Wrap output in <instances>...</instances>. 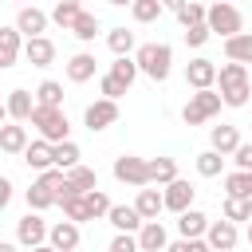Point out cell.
Returning <instances> with one entry per match:
<instances>
[{
  "label": "cell",
  "instance_id": "obj_1",
  "mask_svg": "<svg viewBox=\"0 0 252 252\" xmlns=\"http://www.w3.org/2000/svg\"><path fill=\"white\" fill-rule=\"evenodd\" d=\"M217 94H220V102L224 106H232V110H240V106H248V98H252V79H248V67H240V63H220L217 67Z\"/></svg>",
  "mask_w": 252,
  "mask_h": 252
},
{
  "label": "cell",
  "instance_id": "obj_2",
  "mask_svg": "<svg viewBox=\"0 0 252 252\" xmlns=\"http://www.w3.org/2000/svg\"><path fill=\"white\" fill-rule=\"evenodd\" d=\"M134 63H138V75L165 83L173 71V47L169 43H142V47H134Z\"/></svg>",
  "mask_w": 252,
  "mask_h": 252
},
{
  "label": "cell",
  "instance_id": "obj_3",
  "mask_svg": "<svg viewBox=\"0 0 252 252\" xmlns=\"http://www.w3.org/2000/svg\"><path fill=\"white\" fill-rule=\"evenodd\" d=\"M59 193H63V173L59 169H47L32 181V189H24V201H28V213H43L51 205H59Z\"/></svg>",
  "mask_w": 252,
  "mask_h": 252
},
{
  "label": "cell",
  "instance_id": "obj_4",
  "mask_svg": "<svg viewBox=\"0 0 252 252\" xmlns=\"http://www.w3.org/2000/svg\"><path fill=\"white\" fill-rule=\"evenodd\" d=\"M205 28H209V35L232 39V35L244 32V12L236 4H209L205 8Z\"/></svg>",
  "mask_w": 252,
  "mask_h": 252
},
{
  "label": "cell",
  "instance_id": "obj_5",
  "mask_svg": "<svg viewBox=\"0 0 252 252\" xmlns=\"http://www.w3.org/2000/svg\"><path fill=\"white\" fill-rule=\"evenodd\" d=\"M28 122L39 130V142H47V146L71 142V122H67V114H63V110H47V106H35Z\"/></svg>",
  "mask_w": 252,
  "mask_h": 252
},
{
  "label": "cell",
  "instance_id": "obj_6",
  "mask_svg": "<svg viewBox=\"0 0 252 252\" xmlns=\"http://www.w3.org/2000/svg\"><path fill=\"white\" fill-rule=\"evenodd\" d=\"M220 106H224V102H220L217 91H193L189 102L181 106V122H185V126H205L213 114H220Z\"/></svg>",
  "mask_w": 252,
  "mask_h": 252
},
{
  "label": "cell",
  "instance_id": "obj_7",
  "mask_svg": "<svg viewBox=\"0 0 252 252\" xmlns=\"http://www.w3.org/2000/svg\"><path fill=\"white\" fill-rule=\"evenodd\" d=\"M47 228H51V224H47L39 213H24V217L16 220V244L32 252V248L47 244Z\"/></svg>",
  "mask_w": 252,
  "mask_h": 252
},
{
  "label": "cell",
  "instance_id": "obj_8",
  "mask_svg": "<svg viewBox=\"0 0 252 252\" xmlns=\"http://www.w3.org/2000/svg\"><path fill=\"white\" fill-rule=\"evenodd\" d=\"M114 181H122V185H134V189H146V185H150L146 158H134V154H122V158H114Z\"/></svg>",
  "mask_w": 252,
  "mask_h": 252
},
{
  "label": "cell",
  "instance_id": "obj_9",
  "mask_svg": "<svg viewBox=\"0 0 252 252\" xmlns=\"http://www.w3.org/2000/svg\"><path fill=\"white\" fill-rule=\"evenodd\" d=\"M185 83H189L193 91H213V87H217V63L205 59V55L189 59V63H185Z\"/></svg>",
  "mask_w": 252,
  "mask_h": 252
},
{
  "label": "cell",
  "instance_id": "obj_10",
  "mask_svg": "<svg viewBox=\"0 0 252 252\" xmlns=\"http://www.w3.org/2000/svg\"><path fill=\"white\" fill-rule=\"evenodd\" d=\"M193 197H197V189H193L189 181H181V177H177V181H169V185L161 189V205H165L169 213H177V217L193 209Z\"/></svg>",
  "mask_w": 252,
  "mask_h": 252
},
{
  "label": "cell",
  "instance_id": "obj_11",
  "mask_svg": "<svg viewBox=\"0 0 252 252\" xmlns=\"http://www.w3.org/2000/svg\"><path fill=\"white\" fill-rule=\"evenodd\" d=\"M236 240H240L236 224H228L224 217H220V220H209V228H205V244H209V252H232Z\"/></svg>",
  "mask_w": 252,
  "mask_h": 252
},
{
  "label": "cell",
  "instance_id": "obj_12",
  "mask_svg": "<svg viewBox=\"0 0 252 252\" xmlns=\"http://www.w3.org/2000/svg\"><path fill=\"white\" fill-rule=\"evenodd\" d=\"M47 24H51V20H47V12H43V8H35V4H28V8H20V12H16V24H12V28H16L20 35H28V39H39V35L47 32Z\"/></svg>",
  "mask_w": 252,
  "mask_h": 252
},
{
  "label": "cell",
  "instance_id": "obj_13",
  "mask_svg": "<svg viewBox=\"0 0 252 252\" xmlns=\"http://www.w3.org/2000/svg\"><path fill=\"white\" fill-rule=\"evenodd\" d=\"M83 122H87V130H91V134H94V130H106V126H114V122H118V102L94 98V102L83 110Z\"/></svg>",
  "mask_w": 252,
  "mask_h": 252
},
{
  "label": "cell",
  "instance_id": "obj_14",
  "mask_svg": "<svg viewBox=\"0 0 252 252\" xmlns=\"http://www.w3.org/2000/svg\"><path fill=\"white\" fill-rule=\"evenodd\" d=\"M4 106H8V122H16V126H24V122L32 118V110H35V98H32V91H24V87H16V91H8V98H4Z\"/></svg>",
  "mask_w": 252,
  "mask_h": 252
},
{
  "label": "cell",
  "instance_id": "obj_15",
  "mask_svg": "<svg viewBox=\"0 0 252 252\" xmlns=\"http://www.w3.org/2000/svg\"><path fill=\"white\" fill-rule=\"evenodd\" d=\"M236 146H240V130H236V126L220 122V126H213V130H209V150H213V154L232 158V154H236Z\"/></svg>",
  "mask_w": 252,
  "mask_h": 252
},
{
  "label": "cell",
  "instance_id": "obj_16",
  "mask_svg": "<svg viewBox=\"0 0 252 252\" xmlns=\"http://www.w3.org/2000/svg\"><path fill=\"white\" fill-rule=\"evenodd\" d=\"M138 252H165V244H169V232H165V224L161 220H146L142 228H138Z\"/></svg>",
  "mask_w": 252,
  "mask_h": 252
},
{
  "label": "cell",
  "instance_id": "obj_17",
  "mask_svg": "<svg viewBox=\"0 0 252 252\" xmlns=\"http://www.w3.org/2000/svg\"><path fill=\"white\" fill-rule=\"evenodd\" d=\"M79 240H83V232H79V224H71V220H59V224L47 228V244H51L55 252H75Z\"/></svg>",
  "mask_w": 252,
  "mask_h": 252
},
{
  "label": "cell",
  "instance_id": "obj_18",
  "mask_svg": "<svg viewBox=\"0 0 252 252\" xmlns=\"http://www.w3.org/2000/svg\"><path fill=\"white\" fill-rule=\"evenodd\" d=\"M106 220L114 232H126V236H138V228H142V217L134 213V205H110Z\"/></svg>",
  "mask_w": 252,
  "mask_h": 252
},
{
  "label": "cell",
  "instance_id": "obj_19",
  "mask_svg": "<svg viewBox=\"0 0 252 252\" xmlns=\"http://www.w3.org/2000/svg\"><path fill=\"white\" fill-rule=\"evenodd\" d=\"M20 55H24V35L16 28H0V71L16 67Z\"/></svg>",
  "mask_w": 252,
  "mask_h": 252
},
{
  "label": "cell",
  "instance_id": "obj_20",
  "mask_svg": "<svg viewBox=\"0 0 252 252\" xmlns=\"http://www.w3.org/2000/svg\"><path fill=\"white\" fill-rule=\"evenodd\" d=\"M94 71H98V59L91 51H79V55L67 59V83H91Z\"/></svg>",
  "mask_w": 252,
  "mask_h": 252
},
{
  "label": "cell",
  "instance_id": "obj_21",
  "mask_svg": "<svg viewBox=\"0 0 252 252\" xmlns=\"http://www.w3.org/2000/svg\"><path fill=\"white\" fill-rule=\"evenodd\" d=\"M32 169H39V173H47V169H55V146H47V142H28V150L20 154Z\"/></svg>",
  "mask_w": 252,
  "mask_h": 252
},
{
  "label": "cell",
  "instance_id": "obj_22",
  "mask_svg": "<svg viewBox=\"0 0 252 252\" xmlns=\"http://www.w3.org/2000/svg\"><path fill=\"white\" fill-rule=\"evenodd\" d=\"M161 209H165V205H161V189H150V185L138 189V197H134V213L142 217V224H146V220H158Z\"/></svg>",
  "mask_w": 252,
  "mask_h": 252
},
{
  "label": "cell",
  "instance_id": "obj_23",
  "mask_svg": "<svg viewBox=\"0 0 252 252\" xmlns=\"http://www.w3.org/2000/svg\"><path fill=\"white\" fill-rule=\"evenodd\" d=\"M24 59H28L32 67H51V63H55V43H51L47 35L28 39V43H24Z\"/></svg>",
  "mask_w": 252,
  "mask_h": 252
},
{
  "label": "cell",
  "instance_id": "obj_24",
  "mask_svg": "<svg viewBox=\"0 0 252 252\" xmlns=\"http://www.w3.org/2000/svg\"><path fill=\"white\" fill-rule=\"evenodd\" d=\"M205 228H209V217H205L201 209H189V213L177 217V232H181V240H205Z\"/></svg>",
  "mask_w": 252,
  "mask_h": 252
},
{
  "label": "cell",
  "instance_id": "obj_25",
  "mask_svg": "<svg viewBox=\"0 0 252 252\" xmlns=\"http://www.w3.org/2000/svg\"><path fill=\"white\" fill-rule=\"evenodd\" d=\"M28 150V126L4 122L0 126V154H24Z\"/></svg>",
  "mask_w": 252,
  "mask_h": 252
},
{
  "label": "cell",
  "instance_id": "obj_26",
  "mask_svg": "<svg viewBox=\"0 0 252 252\" xmlns=\"http://www.w3.org/2000/svg\"><path fill=\"white\" fill-rule=\"evenodd\" d=\"M224 59H228V63H240V67H248V63H252V32H240V35L224 39Z\"/></svg>",
  "mask_w": 252,
  "mask_h": 252
},
{
  "label": "cell",
  "instance_id": "obj_27",
  "mask_svg": "<svg viewBox=\"0 0 252 252\" xmlns=\"http://www.w3.org/2000/svg\"><path fill=\"white\" fill-rule=\"evenodd\" d=\"M146 173H150V185H169V181H177V161L173 158H146Z\"/></svg>",
  "mask_w": 252,
  "mask_h": 252
},
{
  "label": "cell",
  "instance_id": "obj_28",
  "mask_svg": "<svg viewBox=\"0 0 252 252\" xmlns=\"http://www.w3.org/2000/svg\"><path fill=\"white\" fill-rule=\"evenodd\" d=\"M35 106H47V110H63V83H55V79H43L39 87H35Z\"/></svg>",
  "mask_w": 252,
  "mask_h": 252
},
{
  "label": "cell",
  "instance_id": "obj_29",
  "mask_svg": "<svg viewBox=\"0 0 252 252\" xmlns=\"http://www.w3.org/2000/svg\"><path fill=\"white\" fill-rule=\"evenodd\" d=\"M224 197H236V201H252V173H224Z\"/></svg>",
  "mask_w": 252,
  "mask_h": 252
},
{
  "label": "cell",
  "instance_id": "obj_30",
  "mask_svg": "<svg viewBox=\"0 0 252 252\" xmlns=\"http://www.w3.org/2000/svg\"><path fill=\"white\" fill-rule=\"evenodd\" d=\"M79 16H83V4H79V0H59V4L47 12V20H55L63 32H71V24H75Z\"/></svg>",
  "mask_w": 252,
  "mask_h": 252
},
{
  "label": "cell",
  "instance_id": "obj_31",
  "mask_svg": "<svg viewBox=\"0 0 252 252\" xmlns=\"http://www.w3.org/2000/svg\"><path fill=\"white\" fill-rule=\"evenodd\" d=\"M169 12L181 20V28H197V24H205V4H185V0H173L169 4Z\"/></svg>",
  "mask_w": 252,
  "mask_h": 252
},
{
  "label": "cell",
  "instance_id": "obj_32",
  "mask_svg": "<svg viewBox=\"0 0 252 252\" xmlns=\"http://www.w3.org/2000/svg\"><path fill=\"white\" fill-rule=\"evenodd\" d=\"M106 47H110L118 59H126V55L134 51V32H126V28H110V32H106Z\"/></svg>",
  "mask_w": 252,
  "mask_h": 252
},
{
  "label": "cell",
  "instance_id": "obj_33",
  "mask_svg": "<svg viewBox=\"0 0 252 252\" xmlns=\"http://www.w3.org/2000/svg\"><path fill=\"white\" fill-rule=\"evenodd\" d=\"M161 12H165L161 0H134V4H130V16H134L138 24H154Z\"/></svg>",
  "mask_w": 252,
  "mask_h": 252
},
{
  "label": "cell",
  "instance_id": "obj_34",
  "mask_svg": "<svg viewBox=\"0 0 252 252\" xmlns=\"http://www.w3.org/2000/svg\"><path fill=\"white\" fill-rule=\"evenodd\" d=\"M71 35H75L79 43H91V39L98 35V16H94V12H83V16L71 24Z\"/></svg>",
  "mask_w": 252,
  "mask_h": 252
},
{
  "label": "cell",
  "instance_id": "obj_35",
  "mask_svg": "<svg viewBox=\"0 0 252 252\" xmlns=\"http://www.w3.org/2000/svg\"><path fill=\"white\" fill-rule=\"evenodd\" d=\"M79 158H83V154H79V146H75V142H59V146H55V169H59V173L75 169V165H79Z\"/></svg>",
  "mask_w": 252,
  "mask_h": 252
},
{
  "label": "cell",
  "instance_id": "obj_36",
  "mask_svg": "<svg viewBox=\"0 0 252 252\" xmlns=\"http://www.w3.org/2000/svg\"><path fill=\"white\" fill-rule=\"evenodd\" d=\"M197 173H201V177H220V173H224V158L213 154V150H201V154H197Z\"/></svg>",
  "mask_w": 252,
  "mask_h": 252
},
{
  "label": "cell",
  "instance_id": "obj_37",
  "mask_svg": "<svg viewBox=\"0 0 252 252\" xmlns=\"http://www.w3.org/2000/svg\"><path fill=\"white\" fill-rule=\"evenodd\" d=\"M106 75H114V79H118L122 87H134V79H138V63H134L130 55H126V59H114Z\"/></svg>",
  "mask_w": 252,
  "mask_h": 252
},
{
  "label": "cell",
  "instance_id": "obj_38",
  "mask_svg": "<svg viewBox=\"0 0 252 252\" xmlns=\"http://www.w3.org/2000/svg\"><path fill=\"white\" fill-rule=\"evenodd\" d=\"M59 205H63V217H67L71 224H83V220H91V213H87V201H83V197H63Z\"/></svg>",
  "mask_w": 252,
  "mask_h": 252
},
{
  "label": "cell",
  "instance_id": "obj_39",
  "mask_svg": "<svg viewBox=\"0 0 252 252\" xmlns=\"http://www.w3.org/2000/svg\"><path fill=\"white\" fill-rule=\"evenodd\" d=\"M83 201H87V213H91V220H98V217H106V213H110V197H106L102 189H94V193H83Z\"/></svg>",
  "mask_w": 252,
  "mask_h": 252
},
{
  "label": "cell",
  "instance_id": "obj_40",
  "mask_svg": "<svg viewBox=\"0 0 252 252\" xmlns=\"http://www.w3.org/2000/svg\"><path fill=\"white\" fill-rule=\"evenodd\" d=\"M252 217V201H236V197H224V220L236 224V220H248Z\"/></svg>",
  "mask_w": 252,
  "mask_h": 252
},
{
  "label": "cell",
  "instance_id": "obj_41",
  "mask_svg": "<svg viewBox=\"0 0 252 252\" xmlns=\"http://www.w3.org/2000/svg\"><path fill=\"white\" fill-rule=\"evenodd\" d=\"M98 91H102V98H106V102H118V98H122L130 87H122L114 75H102V79H98Z\"/></svg>",
  "mask_w": 252,
  "mask_h": 252
},
{
  "label": "cell",
  "instance_id": "obj_42",
  "mask_svg": "<svg viewBox=\"0 0 252 252\" xmlns=\"http://www.w3.org/2000/svg\"><path fill=\"white\" fill-rule=\"evenodd\" d=\"M232 161H236V169H240V173H252V142H240V146H236V154H232Z\"/></svg>",
  "mask_w": 252,
  "mask_h": 252
},
{
  "label": "cell",
  "instance_id": "obj_43",
  "mask_svg": "<svg viewBox=\"0 0 252 252\" xmlns=\"http://www.w3.org/2000/svg\"><path fill=\"white\" fill-rule=\"evenodd\" d=\"M209 39H213V35H209V28H205V24H197V28H185V43H189V47H205Z\"/></svg>",
  "mask_w": 252,
  "mask_h": 252
},
{
  "label": "cell",
  "instance_id": "obj_44",
  "mask_svg": "<svg viewBox=\"0 0 252 252\" xmlns=\"http://www.w3.org/2000/svg\"><path fill=\"white\" fill-rule=\"evenodd\" d=\"M106 252H138V240L134 236H126V232H114V240H110V248Z\"/></svg>",
  "mask_w": 252,
  "mask_h": 252
},
{
  "label": "cell",
  "instance_id": "obj_45",
  "mask_svg": "<svg viewBox=\"0 0 252 252\" xmlns=\"http://www.w3.org/2000/svg\"><path fill=\"white\" fill-rule=\"evenodd\" d=\"M165 252H209V244L205 240H173V244H165Z\"/></svg>",
  "mask_w": 252,
  "mask_h": 252
},
{
  "label": "cell",
  "instance_id": "obj_46",
  "mask_svg": "<svg viewBox=\"0 0 252 252\" xmlns=\"http://www.w3.org/2000/svg\"><path fill=\"white\" fill-rule=\"evenodd\" d=\"M12 189H16V185H12L8 177H0V213H4L8 205H12Z\"/></svg>",
  "mask_w": 252,
  "mask_h": 252
},
{
  "label": "cell",
  "instance_id": "obj_47",
  "mask_svg": "<svg viewBox=\"0 0 252 252\" xmlns=\"http://www.w3.org/2000/svg\"><path fill=\"white\" fill-rule=\"evenodd\" d=\"M0 252H20V244L16 240H0Z\"/></svg>",
  "mask_w": 252,
  "mask_h": 252
},
{
  "label": "cell",
  "instance_id": "obj_48",
  "mask_svg": "<svg viewBox=\"0 0 252 252\" xmlns=\"http://www.w3.org/2000/svg\"><path fill=\"white\" fill-rule=\"evenodd\" d=\"M4 122H8V106L0 102V126H4Z\"/></svg>",
  "mask_w": 252,
  "mask_h": 252
},
{
  "label": "cell",
  "instance_id": "obj_49",
  "mask_svg": "<svg viewBox=\"0 0 252 252\" xmlns=\"http://www.w3.org/2000/svg\"><path fill=\"white\" fill-rule=\"evenodd\" d=\"M32 252H55V248H51V244H39V248H32Z\"/></svg>",
  "mask_w": 252,
  "mask_h": 252
},
{
  "label": "cell",
  "instance_id": "obj_50",
  "mask_svg": "<svg viewBox=\"0 0 252 252\" xmlns=\"http://www.w3.org/2000/svg\"><path fill=\"white\" fill-rule=\"evenodd\" d=\"M248 244H252V217H248Z\"/></svg>",
  "mask_w": 252,
  "mask_h": 252
}]
</instances>
